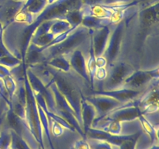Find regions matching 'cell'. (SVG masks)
<instances>
[{
    "label": "cell",
    "instance_id": "cell-1",
    "mask_svg": "<svg viewBox=\"0 0 159 149\" xmlns=\"http://www.w3.org/2000/svg\"><path fill=\"white\" fill-rule=\"evenodd\" d=\"M48 68L52 74V82L55 84L59 92L71 107L78 122L84 131L81 117L82 102L85 96V90L89 88L92 91V89L80 76L71 70L69 72H63L54 69L48 65Z\"/></svg>",
    "mask_w": 159,
    "mask_h": 149
},
{
    "label": "cell",
    "instance_id": "cell-2",
    "mask_svg": "<svg viewBox=\"0 0 159 149\" xmlns=\"http://www.w3.org/2000/svg\"><path fill=\"white\" fill-rule=\"evenodd\" d=\"M92 29L79 25L61 43L40 50L45 57V62L58 55H67L76 48L88 43L91 38Z\"/></svg>",
    "mask_w": 159,
    "mask_h": 149
},
{
    "label": "cell",
    "instance_id": "cell-3",
    "mask_svg": "<svg viewBox=\"0 0 159 149\" xmlns=\"http://www.w3.org/2000/svg\"><path fill=\"white\" fill-rule=\"evenodd\" d=\"M0 126L15 132L16 134L26 143L30 149L40 148V144L31 133L25 120L21 119L15 114L10 106L4 114L2 115V117L0 118Z\"/></svg>",
    "mask_w": 159,
    "mask_h": 149
},
{
    "label": "cell",
    "instance_id": "cell-4",
    "mask_svg": "<svg viewBox=\"0 0 159 149\" xmlns=\"http://www.w3.org/2000/svg\"><path fill=\"white\" fill-rule=\"evenodd\" d=\"M25 88H26V117L25 121L29 127L31 133L41 147L43 140V130L37 108V103L34 96V92L30 86L29 80L26 74L24 77Z\"/></svg>",
    "mask_w": 159,
    "mask_h": 149
},
{
    "label": "cell",
    "instance_id": "cell-5",
    "mask_svg": "<svg viewBox=\"0 0 159 149\" xmlns=\"http://www.w3.org/2000/svg\"><path fill=\"white\" fill-rule=\"evenodd\" d=\"M107 76L102 82L100 91H110L123 87L124 81L136 68L127 61L120 59L107 65Z\"/></svg>",
    "mask_w": 159,
    "mask_h": 149
},
{
    "label": "cell",
    "instance_id": "cell-6",
    "mask_svg": "<svg viewBox=\"0 0 159 149\" xmlns=\"http://www.w3.org/2000/svg\"><path fill=\"white\" fill-rule=\"evenodd\" d=\"M127 29V20L123 19L116 24L111 25V32L109 38L108 44L105 52L102 54L107 60V65L114 63L121 59L124 37Z\"/></svg>",
    "mask_w": 159,
    "mask_h": 149
},
{
    "label": "cell",
    "instance_id": "cell-7",
    "mask_svg": "<svg viewBox=\"0 0 159 149\" xmlns=\"http://www.w3.org/2000/svg\"><path fill=\"white\" fill-rule=\"evenodd\" d=\"M90 43H91V38L89 39L88 43L75 49L71 53L67 54V56L69 61L71 71L80 76L85 81L86 85L92 89L91 80H90L89 74L87 69L86 64L87 51L89 48Z\"/></svg>",
    "mask_w": 159,
    "mask_h": 149
},
{
    "label": "cell",
    "instance_id": "cell-8",
    "mask_svg": "<svg viewBox=\"0 0 159 149\" xmlns=\"http://www.w3.org/2000/svg\"><path fill=\"white\" fill-rule=\"evenodd\" d=\"M158 68L152 69H136L126 79L123 87L132 89H144L158 82Z\"/></svg>",
    "mask_w": 159,
    "mask_h": 149
},
{
    "label": "cell",
    "instance_id": "cell-9",
    "mask_svg": "<svg viewBox=\"0 0 159 149\" xmlns=\"http://www.w3.org/2000/svg\"><path fill=\"white\" fill-rule=\"evenodd\" d=\"M139 98L116 107L107 114L102 116L107 119L117 121H130L136 120L143 114L139 106Z\"/></svg>",
    "mask_w": 159,
    "mask_h": 149
},
{
    "label": "cell",
    "instance_id": "cell-10",
    "mask_svg": "<svg viewBox=\"0 0 159 149\" xmlns=\"http://www.w3.org/2000/svg\"><path fill=\"white\" fill-rule=\"evenodd\" d=\"M85 99L94 107L97 113V117L107 114L115 108L124 104L110 96L94 93H90L85 96Z\"/></svg>",
    "mask_w": 159,
    "mask_h": 149
},
{
    "label": "cell",
    "instance_id": "cell-11",
    "mask_svg": "<svg viewBox=\"0 0 159 149\" xmlns=\"http://www.w3.org/2000/svg\"><path fill=\"white\" fill-rule=\"evenodd\" d=\"M111 32V25L92 29L91 44L95 57L102 56L107 49Z\"/></svg>",
    "mask_w": 159,
    "mask_h": 149
},
{
    "label": "cell",
    "instance_id": "cell-12",
    "mask_svg": "<svg viewBox=\"0 0 159 149\" xmlns=\"http://www.w3.org/2000/svg\"><path fill=\"white\" fill-rule=\"evenodd\" d=\"M26 1L4 0L0 2V23L3 29L12 23L16 16L21 11Z\"/></svg>",
    "mask_w": 159,
    "mask_h": 149
},
{
    "label": "cell",
    "instance_id": "cell-13",
    "mask_svg": "<svg viewBox=\"0 0 159 149\" xmlns=\"http://www.w3.org/2000/svg\"><path fill=\"white\" fill-rule=\"evenodd\" d=\"M147 88H144V89H132V88L121 87L120 88L110 90V91H91L90 93H97V94L110 96V97L113 98V99L120 102L121 103H127V102H131V101L138 99L140 96L144 94V93L146 91Z\"/></svg>",
    "mask_w": 159,
    "mask_h": 149
},
{
    "label": "cell",
    "instance_id": "cell-14",
    "mask_svg": "<svg viewBox=\"0 0 159 149\" xmlns=\"http://www.w3.org/2000/svg\"><path fill=\"white\" fill-rule=\"evenodd\" d=\"M120 6H108L104 5H82L80 11L82 16H92L99 19H111L116 9Z\"/></svg>",
    "mask_w": 159,
    "mask_h": 149
},
{
    "label": "cell",
    "instance_id": "cell-15",
    "mask_svg": "<svg viewBox=\"0 0 159 149\" xmlns=\"http://www.w3.org/2000/svg\"><path fill=\"white\" fill-rule=\"evenodd\" d=\"M23 63L26 66L38 65V64L45 63V57L40 48L33 43H30L26 54H25Z\"/></svg>",
    "mask_w": 159,
    "mask_h": 149
},
{
    "label": "cell",
    "instance_id": "cell-16",
    "mask_svg": "<svg viewBox=\"0 0 159 149\" xmlns=\"http://www.w3.org/2000/svg\"><path fill=\"white\" fill-rule=\"evenodd\" d=\"M81 117H82V127H83L84 133L87 129L91 127L94 120L97 117V113L94 107L89 102H87L84 97L82 102V109H81Z\"/></svg>",
    "mask_w": 159,
    "mask_h": 149
},
{
    "label": "cell",
    "instance_id": "cell-17",
    "mask_svg": "<svg viewBox=\"0 0 159 149\" xmlns=\"http://www.w3.org/2000/svg\"><path fill=\"white\" fill-rule=\"evenodd\" d=\"M71 24L64 19H55V20H50L49 27H48V32L57 37L59 34H63L69 29H72Z\"/></svg>",
    "mask_w": 159,
    "mask_h": 149
},
{
    "label": "cell",
    "instance_id": "cell-18",
    "mask_svg": "<svg viewBox=\"0 0 159 149\" xmlns=\"http://www.w3.org/2000/svg\"><path fill=\"white\" fill-rule=\"evenodd\" d=\"M45 63L54 69L63 72H69L71 71L69 61L67 55H58L47 61Z\"/></svg>",
    "mask_w": 159,
    "mask_h": 149
},
{
    "label": "cell",
    "instance_id": "cell-19",
    "mask_svg": "<svg viewBox=\"0 0 159 149\" xmlns=\"http://www.w3.org/2000/svg\"><path fill=\"white\" fill-rule=\"evenodd\" d=\"M81 25L90 29H94L102 26L111 25L110 19H99L92 16H83Z\"/></svg>",
    "mask_w": 159,
    "mask_h": 149
},
{
    "label": "cell",
    "instance_id": "cell-20",
    "mask_svg": "<svg viewBox=\"0 0 159 149\" xmlns=\"http://www.w3.org/2000/svg\"><path fill=\"white\" fill-rule=\"evenodd\" d=\"M91 149H119V145L110 144L108 141L97 138H85Z\"/></svg>",
    "mask_w": 159,
    "mask_h": 149
},
{
    "label": "cell",
    "instance_id": "cell-21",
    "mask_svg": "<svg viewBox=\"0 0 159 149\" xmlns=\"http://www.w3.org/2000/svg\"><path fill=\"white\" fill-rule=\"evenodd\" d=\"M80 9V8H79ZM73 9V10L68 12L66 15L64 16V20H66L68 23L71 24V27L76 28L81 24L82 20V12H81L80 9Z\"/></svg>",
    "mask_w": 159,
    "mask_h": 149
},
{
    "label": "cell",
    "instance_id": "cell-22",
    "mask_svg": "<svg viewBox=\"0 0 159 149\" xmlns=\"http://www.w3.org/2000/svg\"><path fill=\"white\" fill-rule=\"evenodd\" d=\"M68 149H91L89 143L84 137H80L71 143Z\"/></svg>",
    "mask_w": 159,
    "mask_h": 149
},
{
    "label": "cell",
    "instance_id": "cell-23",
    "mask_svg": "<svg viewBox=\"0 0 159 149\" xmlns=\"http://www.w3.org/2000/svg\"><path fill=\"white\" fill-rule=\"evenodd\" d=\"M134 2V0H102L101 4L108 6H120L128 5Z\"/></svg>",
    "mask_w": 159,
    "mask_h": 149
},
{
    "label": "cell",
    "instance_id": "cell-24",
    "mask_svg": "<svg viewBox=\"0 0 159 149\" xmlns=\"http://www.w3.org/2000/svg\"><path fill=\"white\" fill-rule=\"evenodd\" d=\"M134 2L138 9H141L158 2V0H134Z\"/></svg>",
    "mask_w": 159,
    "mask_h": 149
},
{
    "label": "cell",
    "instance_id": "cell-25",
    "mask_svg": "<svg viewBox=\"0 0 159 149\" xmlns=\"http://www.w3.org/2000/svg\"><path fill=\"white\" fill-rule=\"evenodd\" d=\"M96 63L97 68H103V67H107V60L102 55L96 57Z\"/></svg>",
    "mask_w": 159,
    "mask_h": 149
},
{
    "label": "cell",
    "instance_id": "cell-26",
    "mask_svg": "<svg viewBox=\"0 0 159 149\" xmlns=\"http://www.w3.org/2000/svg\"><path fill=\"white\" fill-rule=\"evenodd\" d=\"M14 149H17V148H14Z\"/></svg>",
    "mask_w": 159,
    "mask_h": 149
}]
</instances>
